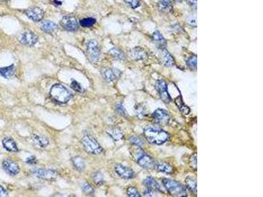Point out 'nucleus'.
Segmentation results:
<instances>
[{"label": "nucleus", "instance_id": "nucleus-1", "mask_svg": "<svg viewBox=\"0 0 263 197\" xmlns=\"http://www.w3.org/2000/svg\"><path fill=\"white\" fill-rule=\"evenodd\" d=\"M144 135L151 144L162 145L167 142L170 135L165 131L152 127H146L144 130Z\"/></svg>", "mask_w": 263, "mask_h": 197}, {"label": "nucleus", "instance_id": "nucleus-2", "mask_svg": "<svg viewBox=\"0 0 263 197\" xmlns=\"http://www.w3.org/2000/svg\"><path fill=\"white\" fill-rule=\"evenodd\" d=\"M50 97L59 103H67L73 97V94L62 84L53 85L50 90Z\"/></svg>", "mask_w": 263, "mask_h": 197}, {"label": "nucleus", "instance_id": "nucleus-3", "mask_svg": "<svg viewBox=\"0 0 263 197\" xmlns=\"http://www.w3.org/2000/svg\"><path fill=\"white\" fill-rule=\"evenodd\" d=\"M162 183L171 195L178 197L187 196L185 188L180 183L170 179L164 178L162 179Z\"/></svg>", "mask_w": 263, "mask_h": 197}, {"label": "nucleus", "instance_id": "nucleus-4", "mask_svg": "<svg viewBox=\"0 0 263 197\" xmlns=\"http://www.w3.org/2000/svg\"><path fill=\"white\" fill-rule=\"evenodd\" d=\"M82 143L88 153L93 155H98L103 152V148L90 135H85L82 139Z\"/></svg>", "mask_w": 263, "mask_h": 197}, {"label": "nucleus", "instance_id": "nucleus-5", "mask_svg": "<svg viewBox=\"0 0 263 197\" xmlns=\"http://www.w3.org/2000/svg\"><path fill=\"white\" fill-rule=\"evenodd\" d=\"M87 53L91 61L96 62L99 61L101 51L98 42L96 40H90L87 44Z\"/></svg>", "mask_w": 263, "mask_h": 197}, {"label": "nucleus", "instance_id": "nucleus-6", "mask_svg": "<svg viewBox=\"0 0 263 197\" xmlns=\"http://www.w3.org/2000/svg\"><path fill=\"white\" fill-rule=\"evenodd\" d=\"M38 38L36 34L31 31H24L20 34L19 41L27 46H33L38 42Z\"/></svg>", "mask_w": 263, "mask_h": 197}, {"label": "nucleus", "instance_id": "nucleus-7", "mask_svg": "<svg viewBox=\"0 0 263 197\" xmlns=\"http://www.w3.org/2000/svg\"><path fill=\"white\" fill-rule=\"evenodd\" d=\"M32 173L36 178L47 181H53L57 179L58 176L57 172L53 170L36 169L34 170Z\"/></svg>", "mask_w": 263, "mask_h": 197}, {"label": "nucleus", "instance_id": "nucleus-8", "mask_svg": "<svg viewBox=\"0 0 263 197\" xmlns=\"http://www.w3.org/2000/svg\"><path fill=\"white\" fill-rule=\"evenodd\" d=\"M61 24L65 30L75 32L78 29V22L75 17L72 16H63L61 20Z\"/></svg>", "mask_w": 263, "mask_h": 197}, {"label": "nucleus", "instance_id": "nucleus-9", "mask_svg": "<svg viewBox=\"0 0 263 197\" xmlns=\"http://www.w3.org/2000/svg\"><path fill=\"white\" fill-rule=\"evenodd\" d=\"M155 88L158 91L161 99L166 103H169L171 101V97L168 92L167 84L163 80H159L157 81L155 84Z\"/></svg>", "mask_w": 263, "mask_h": 197}, {"label": "nucleus", "instance_id": "nucleus-10", "mask_svg": "<svg viewBox=\"0 0 263 197\" xmlns=\"http://www.w3.org/2000/svg\"><path fill=\"white\" fill-rule=\"evenodd\" d=\"M152 117L157 123L166 125L168 124L170 120V116L169 113L167 110L163 109H157L155 112L153 113Z\"/></svg>", "mask_w": 263, "mask_h": 197}, {"label": "nucleus", "instance_id": "nucleus-11", "mask_svg": "<svg viewBox=\"0 0 263 197\" xmlns=\"http://www.w3.org/2000/svg\"><path fill=\"white\" fill-rule=\"evenodd\" d=\"M26 15L30 20L35 22H39L42 21L44 18V12L42 9L38 7H34L28 9L25 11Z\"/></svg>", "mask_w": 263, "mask_h": 197}, {"label": "nucleus", "instance_id": "nucleus-12", "mask_svg": "<svg viewBox=\"0 0 263 197\" xmlns=\"http://www.w3.org/2000/svg\"><path fill=\"white\" fill-rule=\"evenodd\" d=\"M2 166L4 170L9 175L14 176L20 172V168L15 162L7 159L3 162Z\"/></svg>", "mask_w": 263, "mask_h": 197}, {"label": "nucleus", "instance_id": "nucleus-13", "mask_svg": "<svg viewBox=\"0 0 263 197\" xmlns=\"http://www.w3.org/2000/svg\"><path fill=\"white\" fill-rule=\"evenodd\" d=\"M115 170L117 175L123 179H130L134 177V172L132 170L121 164H117L115 168Z\"/></svg>", "mask_w": 263, "mask_h": 197}, {"label": "nucleus", "instance_id": "nucleus-14", "mask_svg": "<svg viewBox=\"0 0 263 197\" xmlns=\"http://www.w3.org/2000/svg\"><path fill=\"white\" fill-rule=\"evenodd\" d=\"M129 55L134 61H144L147 58V55L144 49H142L140 47H136L132 49Z\"/></svg>", "mask_w": 263, "mask_h": 197}, {"label": "nucleus", "instance_id": "nucleus-15", "mask_svg": "<svg viewBox=\"0 0 263 197\" xmlns=\"http://www.w3.org/2000/svg\"><path fill=\"white\" fill-rule=\"evenodd\" d=\"M137 163L140 166L145 168V169H150L153 168L154 162L149 156L145 155V153L140 156L139 158L136 160Z\"/></svg>", "mask_w": 263, "mask_h": 197}, {"label": "nucleus", "instance_id": "nucleus-16", "mask_svg": "<svg viewBox=\"0 0 263 197\" xmlns=\"http://www.w3.org/2000/svg\"><path fill=\"white\" fill-rule=\"evenodd\" d=\"M153 168L157 172H162L167 174H171L174 172V168L169 164L165 163V162H154Z\"/></svg>", "mask_w": 263, "mask_h": 197}, {"label": "nucleus", "instance_id": "nucleus-17", "mask_svg": "<svg viewBox=\"0 0 263 197\" xmlns=\"http://www.w3.org/2000/svg\"><path fill=\"white\" fill-rule=\"evenodd\" d=\"M160 59L162 64L166 67H171L174 64V60L172 56L168 53V51L164 49H161V54L160 56Z\"/></svg>", "mask_w": 263, "mask_h": 197}, {"label": "nucleus", "instance_id": "nucleus-18", "mask_svg": "<svg viewBox=\"0 0 263 197\" xmlns=\"http://www.w3.org/2000/svg\"><path fill=\"white\" fill-rule=\"evenodd\" d=\"M117 71H118L117 70H112L109 68H105L102 70V75L107 82H112L115 81L116 78L117 74H116Z\"/></svg>", "mask_w": 263, "mask_h": 197}, {"label": "nucleus", "instance_id": "nucleus-19", "mask_svg": "<svg viewBox=\"0 0 263 197\" xmlns=\"http://www.w3.org/2000/svg\"><path fill=\"white\" fill-rule=\"evenodd\" d=\"M33 143H35L37 146H38L40 148H44L47 147L48 144H49V141L48 139L45 138V136H43L41 135H37V134H34L31 137Z\"/></svg>", "mask_w": 263, "mask_h": 197}, {"label": "nucleus", "instance_id": "nucleus-20", "mask_svg": "<svg viewBox=\"0 0 263 197\" xmlns=\"http://www.w3.org/2000/svg\"><path fill=\"white\" fill-rule=\"evenodd\" d=\"M2 143L3 145H4V147L7 151H9V152L12 153H17L19 151V149L18 148H17L15 142L13 139H11L10 138H5L3 140Z\"/></svg>", "mask_w": 263, "mask_h": 197}, {"label": "nucleus", "instance_id": "nucleus-21", "mask_svg": "<svg viewBox=\"0 0 263 197\" xmlns=\"http://www.w3.org/2000/svg\"><path fill=\"white\" fill-rule=\"evenodd\" d=\"M153 40L160 49H164L167 44L166 39L159 31H155L153 34Z\"/></svg>", "mask_w": 263, "mask_h": 197}, {"label": "nucleus", "instance_id": "nucleus-22", "mask_svg": "<svg viewBox=\"0 0 263 197\" xmlns=\"http://www.w3.org/2000/svg\"><path fill=\"white\" fill-rule=\"evenodd\" d=\"M144 185L148 189H152L153 191H162L161 186L157 182L155 179L152 177H148L144 181Z\"/></svg>", "mask_w": 263, "mask_h": 197}, {"label": "nucleus", "instance_id": "nucleus-23", "mask_svg": "<svg viewBox=\"0 0 263 197\" xmlns=\"http://www.w3.org/2000/svg\"><path fill=\"white\" fill-rule=\"evenodd\" d=\"M41 28L45 32L52 33L57 29V26L55 22L46 20V21H44L42 22Z\"/></svg>", "mask_w": 263, "mask_h": 197}, {"label": "nucleus", "instance_id": "nucleus-24", "mask_svg": "<svg viewBox=\"0 0 263 197\" xmlns=\"http://www.w3.org/2000/svg\"><path fill=\"white\" fill-rule=\"evenodd\" d=\"M157 7L159 9L164 13H169L172 11V4L170 0H160Z\"/></svg>", "mask_w": 263, "mask_h": 197}, {"label": "nucleus", "instance_id": "nucleus-25", "mask_svg": "<svg viewBox=\"0 0 263 197\" xmlns=\"http://www.w3.org/2000/svg\"><path fill=\"white\" fill-rule=\"evenodd\" d=\"M15 71V66L13 64L9 66V67L0 68V76L4 77L5 78L9 79L13 76Z\"/></svg>", "mask_w": 263, "mask_h": 197}, {"label": "nucleus", "instance_id": "nucleus-26", "mask_svg": "<svg viewBox=\"0 0 263 197\" xmlns=\"http://www.w3.org/2000/svg\"><path fill=\"white\" fill-rule=\"evenodd\" d=\"M107 132L109 135L115 141H119L123 138V133H122V131L117 128H110L107 130Z\"/></svg>", "mask_w": 263, "mask_h": 197}, {"label": "nucleus", "instance_id": "nucleus-27", "mask_svg": "<svg viewBox=\"0 0 263 197\" xmlns=\"http://www.w3.org/2000/svg\"><path fill=\"white\" fill-rule=\"evenodd\" d=\"M175 103L182 112L184 115H188L190 112V108L185 105L182 101L181 97H178L175 100Z\"/></svg>", "mask_w": 263, "mask_h": 197}, {"label": "nucleus", "instance_id": "nucleus-28", "mask_svg": "<svg viewBox=\"0 0 263 197\" xmlns=\"http://www.w3.org/2000/svg\"><path fill=\"white\" fill-rule=\"evenodd\" d=\"M74 166L76 168V170L79 171H82L85 168V162L83 158L80 156L74 157L72 159Z\"/></svg>", "mask_w": 263, "mask_h": 197}, {"label": "nucleus", "instance_id": "nucleus-29", "mask_svg": "<svg viewBox=\"0 0 263 197\" xmlns=\"http://www.w3.org/2000/svg\"><path fill=\"white\" fill-rule=\"evenodd\" d=\"M109 54L116 59L124 60L125 59V55L124 53L116 47H113L109 51Z\"/></svg>", "mask_w": 263, "mask_h": 197}, {"label": "nucleus", "instance_id": "nucleus-30", "mask_svg": "<svg viewBox=\"0 0 263 197\" xmlns=\"http://www.w3.org/2000/svg\"><path fill=\"white\" fill-rule=\"evenodd\" d=\"M185 183L186 187L190 191L193 192H196L197 191V181L195 179L192 177L188 176L185 180Z\"/></svg>", "mask_w": 263, "mask_h": 197}, {"label": "nucleus", "instance_id": "nucleus-31", "mask_svg": "<svg viewBox=\"0 0 263 197\" xmlns=\"http://www.w3.org/2000/svg\"><path fill=\"white\" fill-rule=\"evenodd\" d=\"M96 20L92 17H88V18L83 19L80 21V24L84 28H89L96 23Z\"/></svg>", "mask_w": 263, "mask_h": 197}, {"label": "nucleus", "instance_id": "nucleus-32", "mask_svg": "<svg viewBox=\"0 0 263 197\" xmlns=\"http://www.w3.org/2000/svg\"><path fill=\"white\" fill-rule=\"evenodd\" d=\"M186 63L188 66V67L190 68L191 69H195L197 68V59L196 55H192L190 56L189 58L188 59Z\"/></svg>", "mask_w": 263, "mask_h": 197}, {"label": "nucleus", "instance_id": "nucleus-33", "mask_svg": "<svg viewBox=\"0 0 263 197\" xmlns=\"http://www.w3.org/2000/svg\"><path fill=\"white\" fill-rule=\"evenodd\" d=\"M92 179L98 185H101L103 183V176L100 172H95L92 175Z\"/></svg>", "mask_w": 263, "mask_h": 197}, {"label": "nucleus", "instance_id": "nucleus-34", "mask_svg": "<svg viewBox=\"0 0 263 197\" xmlns=\"http://www.w3.org/2000/svg\"><path fill=\"white\" fill-rule=\"evenodd\" d=\"M136 112L139 118H143L145 116V109L142 105H138L136 107Z\"/></svg>", "mask_w": 263, "mask_h": 197}, {"label": "nucleus", "instance_id": "nucleus-35", "mask_svg": "<svg viewBox=\"0 0 263 197\" xmlns=\"http://www.w3.org/2000/svg\"><path fill=\"white\" fill-rule=\"evenodd\" d=\"M82 191L86 194L88 195H93L94 193V191L92 187H91L90 185L88 183H86L83 184L82 185Z\"/></svg>", "mask_w": 263, "mask_h": 197}, {"label": "nucleus", "instance_id": "nucleus-36", "mask_svg": "<svg viewBox=\"0 0 263 197\" xmlns=\"http://www.w3.org/2000/svg\"><path fill=\"white\" fill-rule=\"evenodd\" d=\"M127 195L130 197H140L141 195H139L138 191H137L135 187H130L127 189Z\"/></svg>", "mask_w": 263, "mask_h": 197}, {"label": "nucleus", "instance_id": "nucleus-37", "mask_svg": "<svg viewBox=\"0 0 263 197\" xmlns=\"http://www.w3.org/2000/svg\"><path fill=\"white\" fill-rule=\"evenodd\" d=\"M129 140H130L131 143H132L133 145H136V146L142 147V145H144V143H143L142 140L140 138H139L138 137L132 136V137H131Z\"/></svg>", "mask_w": 263, "mask_h": 197}, {"label": "nucleus", "instance_id": "nucleus-38", "mask_svg": "<svg viewBox=\"0 0 263 197\" xmlns=\"http://www.w3.org/2000/svg\"><path fill=\"white\" fill-rule=\"evenodd\" d=\"M70 86L74 91H77V92H78V93H83V92H84V90H83L80 84L78 82H77L75 80H73L72 82V83H71Z\"/></svg>", "mask_w": 263, "mask_h": 197}, {"label": "nucleus", "instance_id": "nucleus-39", "mask_svg": "<svg viewBox=\"0 0 263 197\" xmlns=\"http://www.w3.org/2000/svg\"><path fill=\"white\" fill-rule=\"evenodd\" d=\"M116 112L119 114V115H122V116H126L127 115L126 111L124 107L122 106V105L121 103L116 105Z\"/></svg>", "mask_w": 263, "mask_h": 197}, {"label": "nucleus", "instance_id": "nucleus-40", "mask_svg": "<svg viewBox=\"0 0 263 197\" xmlns=\"http://www.w3.org/2000/svg\"><path fill=\"white\" fill-rule=\"evenodd\" d=\"M125 2L132 9H136L140 5L139 0H126Z\"/></svg>", "mask_w": 263, "mask_h": 197}, {"label": "nucleus", "instance_id": "nucleus-41", "mask_svg": "<svg viewBox=\"0 0 263 197\" xmlns=\"http://www.w3.org/2000/svg\"><path fill=\"white\" fill-rule=\"evenodd\" d=\"M190 164L193 167V169L197 168V154L194 155L191 157L190 158Z\"/></svg>", "mask_w": 263, "mask_h": 197}, {"label": "nucleus", "instance_id": "nucleus-42", "mask_svg": "<svg viewBox=\"0 0 263 197\" xmlns=\"http://www.w3.org/2000/svg\"><path fill=\"white\" fill-rule=\"evenodd\" d=\"M26 162L28 164H36V158L35 156L28 157L26 160Z\"/></svg>", "mask_w": 263, "mask_h": 197}, {"label": "nucleus", "instance_id": "nucleus-43", "mask_svg": "<svg viewBox=\"0 0 263 197\" xmlns=\"http://www.w3.org/2000/svg\"><path fill=\"white\" fill-rule=\"evenodd\" d=\"M144 195L145 196H153V191L152 189H148L147 188V189L144 191Z\"/></svg>", "mask_w": 263, "mask_h": 197}, {"label": "nucleus", "instance_id": "nucleus-44", "mask_svg": "<svg viewBox=\"0 0 263 197\" xmlns=\"http://www.w3.org/2000/svg\"><path fill=\"white\" fill-rule=\"evenodd\" d=\"M7 195V193L6 192V191L5 190V189L3 187H1L0 185V197L2 196H6Z\"/></svg>", "mask_w": 263, "mask_h": 197}, {"label": "nucleus", "instance_id": "nucleus-45", "mask_svg": "<svg viewBox=\"0 0 263 197\" xmlns=\"http://www.w3.org/2000/svg\"><path fill=\"white\" fill-rule=\"evenodd\" d=\"M188 22H189V24L191 26H192V27H197V22H196V19H194V18L190 19V21H188Z\"/></svg>", "mask_w": 263, "mask_h": 197}, {"label": "nucleus", "instance_id": "nucleus-46", "mask_svg": "<svg viewBox=\"0 0 263 197\" xmlns=\"http://www.w3.org/2000/svg\"><path fill=\"white\" fill-rule=\"evenodd\" d=\"M188 1L193 6H196L197 5V0H188Z\"/></svg>", "mask_w": 263, "mask_h": 197}, {"label": "nucleus", "instance_id": "nucleus-47", "mask_svg": "<svg viewBox=\"0 0 263 197\" xmlns=\"http://www.w3.org/2000/svg\"><path fill=\"white\" fill-rule=\"evenodd\" d=\"M53 3H54V4L55 5V6H59V5H62V2L59 1H57V0H54Z\"/></svg>", "mask_w": 263, "mask_h": 197}, {"label": "nucleus", "instance_id": "nucleus-48", "mask_svg": "<svg viewBox=\"0 0 263 197\" xmlns=\"http://www.w3.org/2000/svg\"><path fill=\"white\" fill-rule=\"evenodd\" d=\"M176 1H178V2H181V1H182L183 0H175Z\"/></svg>", "mask_w": 263, "mask_h": 197}]
</instances>
